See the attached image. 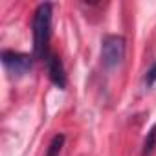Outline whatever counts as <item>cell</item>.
<instances>
[{
    "instance_id": "7a4b0ae2",
    "label": "cell",
    "mask_w": 156,
    "mask_h": 156,
    "mask_svg": "<svg viewBox=\"0 0 156 156\" xmlns=\"http://www.w3.org/2000/svg\"><path fill=\"white\" fill-rule=\"evenodd\" d=\"M125 51H127V42L121 35H107L101 42V61L105 68L112 70L119 66L125 59Z\"/></svg>"
},
{
    "instance_id": "5b68a950",
    "label": "cell",
    "mask_w": 156,
    "mask_h": 156,
    "mask_svg": "<svg viewBox=\"0 0 156 156\" xmlns=\"http://www.w3.org/2000/svg\"><path fill=\"white\" fill-rule=\"evenodd\" d=\"M62 145H64V134H55V136H53V140L50 141V147H48L46 156H59V154H61Z\"/></svg>"
},
{
    "instance_id": "277c9868",
    "label": "cell",
    "mask_w": 156,
    "mask_h": 156,
    "mask_svg": "<svg viewBox=\"0 0 156 156\" xmlns=\"http://www.w3.org/2000/svg\"><path fill=\"white\" fill-rule=\"evenodd\" d=\"M44 62H46V68H48L50 81H51L57 88L64 90V88H66V72H64V66H62L61 57H59L57 53L50 51V53L46 55Z\"/></svg>"
},
{
    "instance_id": "8992f818",
    "label": "cell",
    "mask_w": 156,
    "mask_h": 156,
    "mask_svg": "<svg viewBox=\"0 0 156 156\" xmlns=\"http://www.w3.org/2000/svg\"><path fill=\"white\" fill-rule=\"evenodd\" d=\"M156 147V125L147 132V138L143 141V156H149Z\"/></svg>"
},
{
    "instance_id": "3957f363",
    "label": "cell",
    "mask_w": 156,
    "mask_h": 156,
    "mask_svg": "<svg viewBox=\"0 0 156 156\" xmlns=\"http://www.w3.org/2000/svg\"><path fill=\"white\" fill-rule=\"evenodd\" d=\"M0 59H2V64L11 77H24L33 66V57L22 51L4 50L0 53Z\"/></svg>"
},
{
    "instance_id": "52a82bcc",
    "label": "cell",
    "mask_w": 156,
    "mask_h": 156,
    "mask_svg": "<svg viewBox=\"0 0 156 156\" xmlns=\"http://www.w3.org/2000/svg\"><path fill=\"white\" fill-rule=\"evenodd\" d=\"M156 83V62L147 70V73H145V85L147 87H152Z\"/></svg>"
},
{
    "instance_id": "6da1fadb",
    "label": "cell",
    "mask_w": 156,
    "mask_h": 156,
    "mask_svg": "<svg viewBox=\"0 0 156 156\" xmlns=\"http://www.w3.org/2000/svg\"><path fill=\"white\" fill-rule=\"evenodd\" d=\"M51 35V4H39L33 13V51L37 59H46L50 53L48 42Z\"/></svg>"
}]
</instances>
